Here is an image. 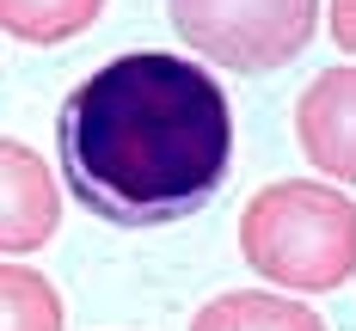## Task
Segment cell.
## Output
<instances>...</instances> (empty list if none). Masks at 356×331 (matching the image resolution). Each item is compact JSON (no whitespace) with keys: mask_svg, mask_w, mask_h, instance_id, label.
<instances>
[{"mask_svg":"<svg viewBox=\"0 0 356 331\" xmlns=\"http://www.w3.org/2000/svg\"><path fill=\"white\" fill-rule=\"evenodd\" d=\"M105 12V0H0V31L19 43H68V37L92 31Z\"/></svg>","mask_w":356,"mask_h":331,"instance_id":"52a82bcc","label":"cell"},{"mask_svg":"<svg viewBox=\"0 0 356 331\" xmlns=\"http://www.w3.org/2000/svg\"><path fill=\"white\" fill-rule=\"evenodd\" d=\"M240 257L264 282L325 294L356 276V209L350 190L320 178H277L240 209Z\"/></svg>","mask_w":356,"mask_h":331,"instance_id":"7a4b0ae2","label":"cell"},{"mask_svg":"<svg viewBox=\"0 0 356 331\" xmlns=\"http://www.w3.org/2000/svg\"><path fill=\"white\" fill-rule=\"evenodd\" d=\"M332 37H338V49H350V43H356V19H350V0H332Z\"/></svg>","mask_w":356,"mask_h":331,"instance_id":"9c48e42d","label":"cell"},{"mask_svg":"<svg viewBox=\"0 0 356 331\" xmlns=\"http://www.w3.org/2000/svg\"><path fill=\"white\" fill-rule=\"evenodd\" d=\"M350 117H356V68L338 62L307 80L301 105H295V135L307 166H320V184L344 190L356 178V153H350Z\"/></svg>","mask_w":356,"mask_h":331,"instance_id":"5b68a950","label":"cell"},{"mask_svg":"<svg viewBox=\"0 0 356 331\" xmlns=\"http://www.w3.org/2000/svg\"><path fill=\"white\" fill-rule=\"evenodd\" d=\"M56 153L80 209L111 227H172L234 172V105L184 56H111L62 99Z\"/></svg>","mask_w":356,"mask_h":331,"instance_id":"6da1fadb","label":"cell"},{"mask_svg":"<svg viewBox=\"0 0 356 331\" xmlns=\"http://www.w3.org/2000/svg\"><path fill=\"white\" fill-rule=\"evenodd\" d=\"M56 227H62V190L49 166L37 160V147L0 135V252H37L56 239Z\"/></svg>","mask_w":356,"mask_h":331,"instance_id":"277c9868","label":"cell"},{"mask_svg":"<svg viewBox=\"0 0 356 331\" xmlns=\"http://www.w3.org/2000/svg\"><path fill=\"white\" fill-rule=\"evenodd\" d=\"M191 331H325V319L307 300H289L277 289H234L215 294L191 319Z\"/></svg>","mask_w":356,"mask_h":331,"instance_id":"8992f818","label":"cell"},{"mask_svg":"<svg viewBox=\"0 0 356 331\" xmlns=\"http://www.w3.org/2000/svg\"><path fill=\"white\" fill-rule=\"evenodd\" d=\"M0 331H62V294L31 264H0Z\"/></svg>","mask_w":356,"mask_h":331,"instance_id":"ba28073f","label":"cell"},{"mask_svg":"<svg viewBox=\"0 0 356 331\" xmlns=\"http://www.w3.org/2000/svg\"><path fill=\"white\" fill-rule=\"evenodd\" d=\"M166 19L215 68L270 74L314 43L320 0H166Z\"/></svg>","mask_w":356,"mask_h":331,"instance_id":"3957f363","label":"cell"}]
</instances>
